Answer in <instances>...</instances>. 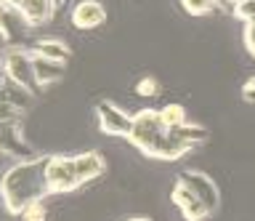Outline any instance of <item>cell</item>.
Returning <instances> with one entry per match:
<instances>
[{
  "mask_svg": "<svg viewBox=\"0 0 255 221\" xmlns=\"http://www.w3.org/2000/svg\"><path fill=\"white\" fill-rule=\"evenodd\" d=\"M48 157V155H45ZM45 157H27L19 160L0 176V200L11 216H21L29 205L51 197L45 179Z\"/></svg>",
  "mask_w": 255,
  "mask_h": 221,
  "instance_id": "cell-1",
  "label": "cell"
},
{
  "mask_svg": "<svg viewBox=\"0 0 255 221\" xmlns=\"http://www.w3.org/2000/svg\"><path fill=\"white\" fill-rule=\"evenodd\" d=\"M128 141L154 160H181L189 152V144L181 139L178 128H167L159 117V109L143 107L133 115V128Z\"/></svg>",
  "mask_w": 255,
  "mask_h": 221,
  "instance_id": "cell-2",
  "label": "cell"
},
{
  "mask_svg": "<svg viewBox=\"0 0 255 221\" xmlns=\"http://www.w3.org/2000/svg\"><path fill=\"white\" fill-rule=\"evenodd\" d=\"M170 200L186 221H205L218 211V187L202 171H183L173 184Z\"/></svg>",
  "mask_w": 255,
  "mask_h": 221,
  "instance_id": "cell-3",
  "label": "cell"
},
{
  "mask_svg": "<svg viewBox=\"0 0 255 221\" xmlns=\"http://www.w3.org/2000/svg\"><path fill=\"white\" fill-rule=\"evenodd\" d=\"M3 69L8 83L19 85L24 91H35L37 80H35V53L32 48H21V45H11L3 53Z\"/></svg>",
  "mask_w": 255,
  "mask_h": 221,
  "instance_id": "cell-4",
  "label": "cell"
},
{
  "mask_svg": "<svg viewBox=\"0 0 255 221\" xmlns=\"http://www.w3.org/2000/svg\"><path fill=\"white\" fill-rule=\"evenodd\" d=\"M45 179H48L51 195H67V192H75L77 187H83V181L77 176L75 155H48Z\"/></svg>",
  "mask_w": 255,
  "mask_h": 221,
  "instance_id": "cell-5",
  "label": "cell"
},
{
  "mask_svg": "<svg viewBox=\"0 0 255 221\" xmlns=\"http://www.w3.org/2000/svg\"><path fill=\"white\" fill-rule=\"evenodd\" d=\"M96 123H99V131L107 133V136L128 139L133 128V115L125 112L115 101H99L96 104Z\"/></svg>",
  "mask_w": 255,
  "mask_h": 221,
  "instance_id": "cell-6",
  "label": "cell"
},
{
  "mask_svg": "<svg viewBox=\"0 0 255 221\" xmlns=\"http://www.w3.org/2000/svg\"><path fill=\"white\" fill-rule=\"evenodd\" d=\"M69 21L77 29H96L107 21V5L101 0H80L72 5Z\"/></svg>",
  "mask_w": 255,
  "mask_h": 221,
  "instance_id": "cell-7",
  "label": "cell"
},
{
  "mask_svg": "<svg viewBox=\"0 0 255 221\" xmlns=\"http://www.w3.org/2000/svg\"><path fill=\"white\" fill-rule=\"evenodd\" d=\"M75 165H77V176H80L83 184L101 179L104 173H107V160H104V155L96 152V149H88V152L75 155Z\"/></svg>",
  "mask_w": 255,
  "mask_h": 221,
  "instance_id": "cell-8",
  "label": "cell"
},
{
  "mask_svg": "<svg viewBox=\"0 0 255 221\" xmlns=\"http://www.w3.org/2000/svg\"><path fill=\"white\" fill-rule=\"evenodd\" d=\"M56 0H24V5L16 13L27 21V27H40L53 16Z\"/></svg>",
  "mask_w": 255,
  "mask_h": 221,
  "instance_id": "cell-9",
  "label": "cell"
},
{
  "mask_svg": "<svg viewBox=\"0 0 255 221\" xmlns=\"http://www.w3.org/2000/svg\"><path fill=\"white\" fill-rule=\"evenodd\" d=\"M64 61H53V59H43L35 56V80L37 88H48V85H56L64 77Z\"/></svg>",
  "mask_w": 255,
  "mask_h": 221,
  "instance_id": "cell-10",
  "label": "cell"
},
{
  "mask_svg": "<svg viewBox=\"0 0 255 221\" xmlns=\"http://www.w3.org/2000/svg\"><path fill=\"white\" fill-rule=\"evenodd\" d=\"M32 53H35V56H43V59L64 61V64H67L69 56H72L69 45L64 40H59V37H43V40H37L35 48H32Z\"/></svg>",
  "mask_w": 255,
  "mask_h": 221,
  "instance_id": "cell-11",
  "label": "cell"
},
{
  "mask_svg": "<svg viewBox=\"0 0 255 221\" xmlns=\"http://www.w3.org/2000/svg\"><path fill=\"white\" fill-rule=\"evenodd\" d=\"M159 117H162V123L167 125V128H178V125L189 123L186 107L183 104H165L162 109H159Z\"/></svg>",
  "mask_w": 255,
  "mask_h": 221,
  "instance_id": "cell-12",
  "label": "cell"
},
{
  "mask_svg": "<svg viewBox=\"0 0 255 221\" xmlns=\"http://www.w3.org/2000/svg\"><path fill=\"white\" fill-rule=\"evenodd\" d=\"M181 8L189 16H210L218 8V0H181Z\"/></svg>",
  "mask_w": 255,
  "mask_h": 221,
  "instance_id": "cell-13",
  "label": "cell"
},
{
  "mask_svg": "<svg viewBox=\"0 0 255 221\" xmlns=\"http://www.w3.org/2000/svg\"><path fill=\"white\" fill-rule=\"evenodd\" d=\"M135 93H138L141 99H154V96H159V80H157V77H151V75L141 77V80L135 83Z\"/></svg>",
  "mask_w": 255,
  "mask_h": 221,
  "instance_id": "cell-14",
  "label": "cell"
},
{
  "mask_svg": "<svg viewBox=\"0 0 255 221\" xmlns=\"http://www.w3.org/2000/svg\"><path fill=\"white\" fill-rule=\"evenodd\" d=\"M234 16L242 21V24L255 21V0H242V3H237L234 5Z\"/></svg>",
  "mask_w": 255,
  "mask_h": 221,
  "instance_id": "cell-15",
  "label": "cell"
},
{
  "mask_svg": "<svg viewBox=\"0 0 255 221\" xmlns=\"http://www.w3.org/2000/svg\"><path fill=\"white\" fill-rule=\"evenodd\" d=\"M21 219H24V221H48L45 205H43V203H35V205H29V208L21 213Z\"/></svg>",
  "mask_w": 255,
  "mask_h": 221,
  "instance_id": "cell-16",
  "label": "cell"
},
{
  "mask_svg": "<svg viewBox=\"0 0 255 221\" xmlns=\"http://www.w3.org/2000/svg\"><path fill=\"white\" fill-rule=\"evenodd\" d=\"M242 40H245V48L250 51V56H255V21H250V24H245Z\"/></svg>",
  "mask_w": 255,
  "mask_h": 221,
  "instance_id": "cell-17",
  "label": "cell"
},
{
  "mask_svg": "<svg viewBox=\"0 0 255 221\" xmlns=\"http://www.w3.org/2000/svg\"><path fill=\"white\" fill-rule=\"evenodd\" d=\"M242 99L247 104H255V77H247L242 85Z\"/></svg>",
  "mask_w": 255,
  "mask_h": 221,
  "instance_id": "cell-18",
  "label": "cell"
},
{
  "mask_svg": "<svg viewBox=\"0 0 255 221\" xmlns=\"http://www.w3.org/2000/svg\"><path fill=\"white\" fill-rule=\"evenodd\" d=\"M3 5H5V8H11V11H19L24 5V0H3Z\"/></svg>",
  "mask_w": 255,
  "mask_h": 221,
  "instance_id": "cell-19",
  "label": "cell"
},
{
  "mask_svg": "<svg viewBox=\"0 0 255 221\" xmlns=\"http://www.w3.org/2000/svg\"><path fill=\"white\" fill-rule=\"evenodd\" d=\"M8 13H11V8H5V5H3V0H0V29L5 27V19H8Z\"/></svg>",
  "mask_w": 255,
  "mask_h": 221,
  "instance_id": "cell-20",
  "label": "cell"
},
{
  "mask_svg": "<svg viewBox=\"0 0 255 221\" xmlns=\"http://www.w3.org/2000/svg\"><path fill=\"white\" fill-rule=\"evenodd\" d=\"M8 80V77H5V69H3V53H0V85H3Z\"/></svg>",
  "mask_w": 255,
  "mask_h": 221,
  "instance_id": "cell-21",
  "label": "cell"
},
{
  "mask_svg": "<svg viewBox=\"0 0 255 221\" xmlns=\"http://www.w3.org/2000/svg\"><path fill=\"white\" fill-rule=\"evenodd\" d=\"M128 221H151V219H143V216H133V219H128Z\"/></svg>",
  "mask_w": 255,
  "mask_h": 221,
  "instance_id": "cell-22",
  "label": "cell"
},
{
  "mask_svg": "<svg viewBox=\"0 0 255 221\" xmlns=\"http://www.w3.org/2000/svg\"><path fill=\"white\" fill-rule=\"evenodd\" d=\"M223 3H229V5H237V3H242V0H223Z\"/></svg>",
  "mask_w": 255,
  "mask_h": 221,
  "instance_id": "cell-23",
  "label": "cell"
}]
</instances>
